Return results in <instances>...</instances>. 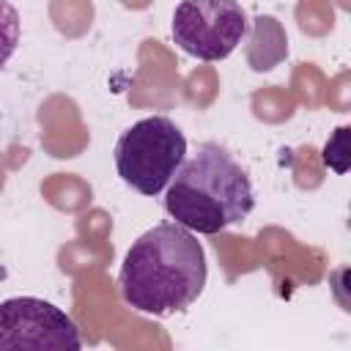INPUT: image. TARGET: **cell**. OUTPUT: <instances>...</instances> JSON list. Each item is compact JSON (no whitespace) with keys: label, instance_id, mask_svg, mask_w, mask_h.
Wrapping results in <instances>:
<instances>
[{"label":"cell","instance_id":"1","mask_svg":"<svg viewBox=\"0 0 351 351\" xmlns=\"http://www.w3.org/2000/svg\"><path fill=\"white\" fill-rule=\"evenodd\" d=\"M208 263L197 236L178 222L145 230L123 255L118 288L129 307L145 315L186 310L206 288Z\"/></svg>","mask_w":351,"mask_h":351},{"label":"cell","instance_id":"2","mask_svg":"<svg viewBox=\"0 0 351 351\" xmlns=\"http://www.w3.org/2000/svg\"><path fill=\"white\" fill-rule=\"evenodd\" d=\"M165 211L192 233L214 236L239 225L255 208V192L244 167L217 143H203L181 162L165 186Z\"/></svg>","mask_w":351,"mask_h":351},{"label":"cell","instance_id":"3","mask_svg":"<svg viewBox=\"0 0 351 351\" xmlns=\"http://www.w3.org/2000/svg\"><path fill=\"white\" fill-rule=\"evenodd\" d=\"M112 159L126 186L156 197L186 159V137L167 115H148L118 137Z\"/></svg>","mask_w":351,"mask_h":351},{"label":"cell","instance_id":"4","mask_svg":"<svg viewBox=\"0 0 351 351\" xmlns=\"http://www.w3.org/2000/svg\"><path fill=\"white\" fill-rule=\"evenodd\" d=\"M247 14L239 0H181L173 11V41L197 60L228 58L247 36Z\"/></svg>","mask_w":351,"mask_h":351},{"label":"cell","instance_id":"5","mask_svg":"<svg viewBox=\"0 0 351 351\" xmlns=\"http://www.w3.org/2000/svg\"><path fill=\"white\" fill-rule=\"evenodd\" d=\"M77 324L52 302L14 296L0 302V351H80Z\"/></svg>","mask_w":351,"mask_h":351},{"label":"cell","instance_id":"6","mask_svg":"<svg viewBox=\"0 0 351 351\" xmlns=\"http://www.w3.org/2000/svg\"><path fill=\"white\" fill-rule=\"evenodd\" d=\"M22 36V22H19V11L8 3L0 0V69L11 60V55L16 52Z\"/></svg>","mask_w":351,"mask_h":351},{"label":"cell","instance_id":"7","mask_svg":"<svg viewBox=\"0 0 351 351\" xmlns=\"http://www.w3.org/2000/svg\"><path fill=\"white\" fill-rule=\"evenodd\" d=\"M348 126H340V129H335V134H332V140L326 143V148H324V162L332 167V170H337V173H346V167H348V162H346V154H348Z\"/></svg>","mask_w":351,"mask_h":351}]
</instances>
